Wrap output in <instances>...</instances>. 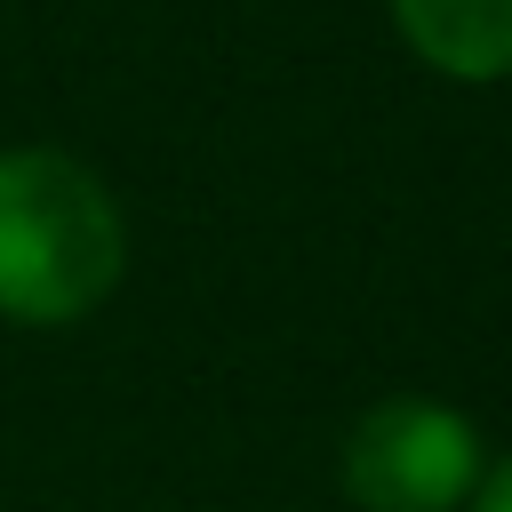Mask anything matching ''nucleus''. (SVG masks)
<instances>
[{
	"label": "nucleus",
	"instance_id": "1",
	"mask_svg": "<svg viewBox=\"0 0 512 512\" xmlns=\"http://www.w3.org/2000/svg\"><path fill=\"white\" fill-rule=\"evenodd\" d=\"M128 256L112 192L64 152H0V312L24 328L80 320Z\"/></svg>",
	"mask_w": 512,
	"mask_h": 512
},
{
	"label": "nucleus",
	"instance_id": "2",
	"mask_svg": "<svg viewBox=\"0 0 512 512\" xmlns=\"http://www.w3.org/2000/svg\"><path fill=\"white\" fill-rule=\"evenodd\" d=\"M480 472V440L440 400H384L344 440V496L360 512H456Z\"/></svg>",
	"mask_w": 512,
	"mask_h": 512
},
{
	"label": "nucleus",
	"instance_id": "3",
	"mask_svg": "<svg viewBox=\"0 0 512 512\" xmlns=\"http://www.w3.org/2000/svg\"><path fill=\"white\" fill-rule=\"evenodd\" d=\"M408 48L456 80L512 72V0H392Z\"/></svg>",
	"mask_w": 512,
	"mask_h": 512
},
{
	"label": "nucleus",
	"instance_id": "4",
	"mask_svg": "<svg viewBox=\"0 0 512 512\" xmlns=\"http://www.w3.org/2000/svg\"><path fill=\"white\" fill-rule=\"evenodd\" d=\"M480 512H512V464H504V472L480 488Z\"/></svg>",
	"mask_w": 512,
	"mask_h": 512
}]
</instances>
